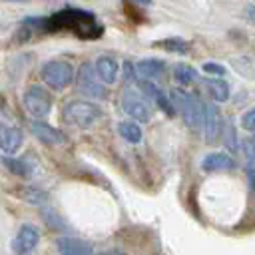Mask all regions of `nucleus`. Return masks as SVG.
<instances>
[{
  "mask_svg": "<svg viewBox=\"0 0 255 255\" xmlns=\"http://www.w3.org/2000/svg\"><path fill=\"white\" fill-rule=\"evenodd\" d=\"M26 24L44 32H72L82 40H96L104 32V26L98 22L96 14L82 8H64L48 18H30Z\"/></svg>",
  "mask_w": 255,
  "mask_h": 255,
  "instance_id": "obj_1",
  "label": "nucleus"
},
{
  "mask_svg": "<svg viewBox=\"0 0 255 255\" xmlns=\"http://www.w3.org/2000/svg\"><path fill=\"white\" fill-rule=\"evenodd\" d=\"M100 118H102V110L88 100H72L62 110V122L80 129L92 128Z\"/></svg>",
  "mask_w": 255,
  "mask_h": 255,
  "instance_id": "obj_2",
  "label": "nucleus"
},
{
  "mask_svg": "<svg viewBox=\"0 0 255 255\" xmlns=\"http://www.w3.org/2000/svg\"><path fill=\"white\" fill-rule=\"evenodd\" d=\"M169 100H171L173 108L179 110L183 122H185L191 129L203 128V102H199L195 96L183 92L181 88H173V90L169 92Z\"/></svg>",
  "mask_w": 255,
  "mask_h": 255,
  "instance_id": "obj_3",
  "label": "nucleus"
},
{
  "mask_svg": "<svg viewBox=\"0 0 255 255\" xmlns=\"http://www.w3.org/2000/svg\"><path fill=\"white\" fill-rule=\"evenodd\" d=\"M22 104L34 120H42L52 110V96L42 86H28L22 96Z\"/></svg>",
  "mask_w": 255,
  "mask_h": 255,
  "instance_id": "obj_4",
  "label": "nucleus"
},
{
  "mask_svg": "<svg viewBox=\"0 0 255 255\" xmlns=\"http://www.w3.org/2000/svg\"><path fill=\"white\" fill-rule=\"evenodd\" d=\"M42 80L54 90H64L74 82V68L64 60L48 62L42 68Z\"/></svg>",
  "mask_w": 255,
  "mask_h": 255,
  "instance_id": "obj_5",
  "label": "nucleus"
},
{
  "mask_svg": "<svg viewBox=\"0 0 255 255\" xmlns=\"http://www.w3.org/2000/svg\"><path fill=\"white\" fill-rule=\"evenodd\" d=\"M122 104H124L126 114L129 118H133V122H149L151 120V108H149L145 96H141L133 88H126Z\"/></svg>",
  "mask_w": 255,
  "mask_h": 255,
  "instance_id": "obj_6",
  "label": "nucleus"
},
{
  "mask_svg": "<svg viewBox=\"0 0 255 255\" xmlns=\"http://www.w3.org/2000/svg\"><path fill=\"white\" fill-rule=\"evenodd\" d=\"M78 90L84 94V96H90V98H100L104 100L108 96V90L104 84H100L96 80V70L90 62L82 64L80 66V72H78Z\"/></svg>",
  "mask_w": 255,
  "mask_h": 255,
  "instance_id": "obj_7",
  "label": "nucleus"
},
{
  "mask_svg": "<svg viewBox=\"0 0 255 255\" xmlns=\"http://www.w3.org/2000/svg\"><path fill=\"white\" fill-rule=\"evenodd\" d=\"M223 133V120L213 102H203V135L207 143H215Z\"/></svg>",
  "mask_w": 255,
  "mask_h": 255,
  "instance_id": "obj_8",
  "label": "nucleus"
},
{
  "mask_svg": "<svg viewBox=\"0 0 255 255\" xmlns=\"http://www.w3.org/2000/svg\"><path fill=\"white\" fill-rule=\"evenodd\" d=\"M38 243H40V231H38V227L26 223V225H22L18 229V233H16V237L12 241V249H14L16 255H28V253H32L36 249Z\"/></svg>",
  "mask_w": 255,
  "mask_h": 255,
  "instance_id": "obj_9",
  "label": "nucleus"
},
{
  "mask_svg": "<svg viewBox=\"0 0 255 255\" xmlns=\"http://www.w3.org/2000/svg\"><path fill=\"white\" fill-rule=\"evenodd\" d=\"M30 131L38 141H42L46 145H62L66 141V135L60 129L52 128L50 124H46L42 120H32L30 122Z\"/></svg>",
  "mask_w": 255,
  "mask_h": 255,
  "instance_id": "obj_10",
  "label": "nucleus"
},
{
  "mask_svg": "<svg viewBox=\"0 0 255 255\" xmlns=\"http://www.w3.org/2000/svg\"><path fill=\"white\" fill-rule=\"evenodd\" d=\"M22 139H24V135L16 126H10V124L0 120V149L6 155L16 153L22 145Z\"/></svg>",
  "mask_w": 255,
  "mask_h": 255,
  "instance_id": "obj_11",
  "label": "nucleus"
},
{
  "mask_svg": "<svg viewBox=\"0 0 255 255\" xmlns=\"http://www.w3.org/2000/svg\"><path fill=\"white\" fill-rule=\"evenodd\" d=\"M58 255H94L92 243L78 239V237H60L56 239Z\"/></svg>",
  "mask_w": 255,
  "mask_h": 255,
  "instance_id": "obj_12",
  "label": "nucleus"
},
{
  "mask_svg": "<svg viewBox=\"0 0 255 255\" xmlns=\"http://www.w3.org/2000/svg\"><path fill=\"white\" fill-rule=\"evenodd\" d=\"M139 90H141V94H143L145 98L153 100L155 106H159L161 112H165L167 116H173V114H175V108H173L169 96H165L153 82H149V80H141V82H139Z\"/></svg>",
  "mask_w": 255,
  "mask_h": 255,
  "instance_id": "obj_13",
  "label": "nucleus"
},
{
  "mask_svg": "<svg viewBox=\"0 0 255 255\" xmlns=\"http://www.w3.org/2000/svg\"><path fill=\"white\" fill-rule=\"evenodd\" d=\"M2 163H4V167L10 173H14L18 177H32L34 167H36L34 157L30 159V155H22V157H10V155H6L2 159Z\"/></svg>",
  "mask_w": 255,
  "mask_h": 255,
  "instance_id": "obj_14",
  "label": "nucleus"
},
{
  "mask_svg": "<svg viewBox=\"0 0 255 255\" xmlns=\"http://www.w3.org/2000/svg\"><path fill=\"white\" fill-rule=\"evenodd\" d=\"M135 72H137V76L141 80H157L165 72V62L163 60H155V58L139 60L135 64Z\"/></svg>",
  "mask_w": 255,
  "mask_h": 255,
  "instance_id": "obj_15",
  "label": "nucleus"
},
{
  "mask_svg": "<svg viewBox=\"0 0 255 255\" xmlns=\"http://www.w3.org/2000/svg\"><path fill=\"white\" fill-rule=\"evenodd\" d=\"M96 72L100 76V80L104 84H114L118 80V72H120V64L116 62V58L112 56H100L96 60Z\"/></svg>",
  "mask_w": 255,
  "mask_h": 255,
  "instance_id": "obj_16",
  "label": "nucleus"
},
{
  "mask_svg": "<svg viewBox=\"0 0 255 255\" xmlns=\"http://www.w3.org/2000/svg\"><path fill=\"white\" fill-rule=\"evenodd\" d=\"M235 167V159L223 151H215L203 157L201 161V169L203 171H221V169H233Z\"/></svg>",
  "mask_w": 255,
  "mask_h": 255,
  "instance_id": "obj_17",
  "label": "nucleus"
},
{
  "mask_svg": "<svg viewBox=\"0 0 255 255\" xmlns=\"http://www.w3.org/2000/svg\"><path fill=\"white\" fill-rule=\"evenodd\" d=\"M205 88L209 92V96L217 102H225L229 100V84L225 80H219V78H209L205 80Z\"/></svg>",
  "mask_w": 255,
  "mask_h": 255,
  "instance_id": "obj_18",
  "label": "nucleus"
},
{
  "mask_svg": "<svg viewBox=\"0 0 255 255\" xmlns=\"http://www.w3.org/2000/svg\"><path fill=\"white\" fill-rule=\"evenodd\" d=\"M173 80L179 84V86H189L197 80V70L189 64H177L173 68Z\"/></svg>",
  "mask_w": 255,
  "mask_h": 255,
  "instance_id": "obj_19",
  "label": "nucleus"
},
{
  "mask_svg": "<svg viewBox=\"0 0 255 255\" xmlns=\"http://www.w3.org/2000/svg\"><path fill=\"white\" fill-rule=\"evenodd\" d=\"M153 46L155 48H161V50H165V52H175V54H187L189 52V44L185 42V40H181V38H163V40H157V42H153Z\"/></svg>",
  "mask_w": 255,
  "mask_h": 255,
  "instance_id": "obj_20",
  "label": "nucleus"
},
{
  "mask_svg": "<svg viewBox=\"0 0 255 255\" xmlns=\"http://www.w3.org/2000/svg\"><path fill=\"white\" fill-rule=\"evenodd\" d=\"M120 135L128 143H139V139H141V128L137 126V122H122L120 124Z\"/></svg>",
  "mask_w": 255,
  "mask_h": 255,
  "instance_id": "obj_21",
  "label": "nucleus"
},
{
  "mask_svg": "<svg viewBox=\"0 0 255 255\" xmlns=\"http://www.w3.org/2000/svg\"><path fill=\"white\" fill-rule=\"evenodd\" d=\"M20 197L26 199L28 203H36V205H40L42 201L48 199V195L42 189H36V187H24V189H20Z\"/></svg>",
  "mask_w": 255,
  "mask_h": 255,
  "instance_id": "obj_22",
  "label": "nucleus"
},
{
  "mask_svg": "<svg viewBox=\"0 0 255 255\" xmlns=\"http://www.w3.org/2000/svg\"><path fill=\"white\" fill-rule=\"evenodd\" d=\"M223 143H225V147L229 149V151H237L239 149V141H237V135H235V128H233V124L229 122L227 124V128H223Z\"/></svg>",
  "mask_w": 255,
  "mask_h": 255,
  "instance_id": "obj_23",
  "label": "nucleus"
},
{
  "mask_svg": "<svg viewBox=\"0 0 255 255\" xmlns=\"http://www.w3.org/2000/svg\"><path fill=\"white\" fill-rule=\"evenodd\" d=\"M243 151L247 157V167H255V137L243 141Z\"/></svg>",
  "mask_w": 255,
  "mask_h": 255,
  "instance_id": "obj_24",
  "label": "nucleus"
},
{
  "mask_svg": "<svg viewBox=\"0 0 255 255\" xmlns=\"http://www.w3.org/2000/svg\"><path fill=\"white\" fill-rule=\"evenodd\" d=\"M241 126H243V129H247V131H255V108H251V110H247V112L243 114Z\"/></svg>",
  "mask_w": 255,
  "mask_h": 255,
  "instance_id": "obj_25",
  "label": "nucleus"
},
{
  "mask_svg": "<svg viewBox=\"0 0 255 255\" xmlns=\"http://www.w3.org/2000/svg\"><path fill=\"white\" fill-rule=\"evenodd\" d=\"M201 70L205 74H211V76H225V68L221 64H217V62H205L201 66Z\"/></svg>",
  "mask_w": 255,
  "mask_h": 255,
  "instance_id": "obj_26",
  "label": "nucleus"
},
{
  "mask_svg": "<svg viewBox=\"0 0 255 255\" xmlns=\"http://www.w3.org/2000/svg\"><path fill=\"white\" fill-rule=\"evenodd\" d=\"M245 18H247V22L255 24V6H253V4H249V6L245 8Z\"/></svg>",
  "mask_w": 255,
  "mask_h": 255,
  "instance_id": "obj_27",
  "label": "nucleus"
},
{
  "mask_svg": "<svg viewBox=\"0 0 255 255\" xmlns=\"http://www.w3.org/2000/svg\"><path fill=\"white\" fill-rule=\"evenodd\" d=\"M100 255H126L124 251H118V249H112V251H104V253H100Z\"/></svg>",
  "mask_w": 255,
  "mask_h": 255,
  "instance_id": "obj_28",
  "label": "nucleus"
},
{
  "mask_svg": "<svg viewBox=\"0 0 255 255\" xmlns=\"http://www.w3.org/2000/svg\"><path fill=\"white\" fill-rule=\"evenodd\" d=\"M131 2H135V4H143V6H149V4H151V0H131Z\"/></svg>",
  "mask_w": 255,
  "mask_h": 255,
  "instance_id": "obj_29",
  "label": "nucleus"
},
{
  "mask_svg": "<svg viewBox=\"0 0 255 255\" xmlns=\"http://www.w3.org/2000/svg\"><path fill=\"white\" fill-rule=\"evenodd\" d=\"M10 2H18V0H10Z\"/></svg>",
  "mask_w": 255,
  "mask_h": 255,
  "instance_id": "obj_30",
  "label": "nucleus"
}]
</instances>
